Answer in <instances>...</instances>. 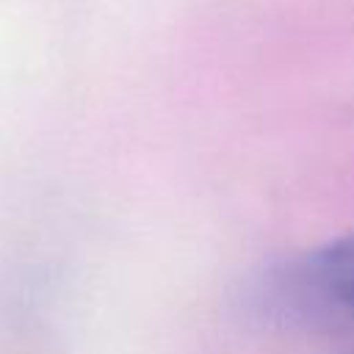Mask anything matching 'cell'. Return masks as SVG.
<instances>
[{
  "label": "cell",
  "mask_w": 354,
  "mask_h": 354,
  "mask_svg": "<svg viewBox=\"0 0 354 354\" xmlns=\"http://www.w3.org/2000/svg\"><path fill=\"white\" fill-rule=\"evenodd\" d=\"M254 299L268 318L290 326H354V232L282 263Z\"/></svg>",
  "instance_id": "6da1fadb"
}]
</instances>
